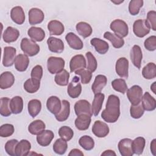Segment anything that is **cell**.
I'll return each instance as SVG.
<instances>
[{"label": "cell", "mask_w": 156, "mask_h": 156, "mask_svg": "<svg viewBox=\"0 0 156 156\" xmlns=\"http://www.w3.org/2000/svg\"><path fill=\"white\" fill-rule=\"evenodd\" d=\"M58 135L60 138L68 141L72 139L74 135V132L69 127L62 126L58 130Z\"/></svg>", "instance_id": "47"}, {"label": "cell", "mask_w": 156, "mask_h": 156, "mask_svg": "<svg viewBox=\"0 0 156 156\" xmlns=\"http://www.w3.org/2000/svg\"><path fill=\"white\" fill-rule=\"evenodd\" d=\"M14 64L17 71L20 72L25 71L29 66V58L26 54H20L16 57Z\"/></svg>", "instance_id": "22"}, {"label": "cell", "mask_w": 156, "mask_h": 156, "mask_svg": "<svg viewBox=\"0 0 156 156\" xmlns=\"http://www.w3.org/2000/svg\"><path fill=\"white\" fill-rule=\"evenodd\" d=\"M15 82L13 74L9 71H5L0 76V88L2 90L11 87Z\"/></svg>", "instance_id": "21"}, {"label": "cell", "mask_w": 156, "mask_h": 156, "mask_svg": "<svg viewBox=\"0 0 156 156\" xmlns=\"http://www.w3.org/2000/svg\"><path fill=\"white\" fill-rule=\"evenodd\" d=\"M129 61L125 57H121L116 62L115 71L117 74L121 78L127 79L129 76Z\"/></svg>", "instance_id": "9"}, {"label": "cell", "mask_w": 156, "mask_h": 156, "mask_svg": "<svg viewBox=\"0 0 156 156\" xmlns=\"http://www.w3.org/2000/svg\"><path fill=\"white\" fill-rule=\"evenodd\" d=\"M74 111L77 116L80 115H87L91 117L93 115L91 106L90 102L85 99H81L74 104Z\"/></svg>", "instance_id": "7"}, {"label": "cell", "mask_w": 156, "mask_h": 156, "mask_svg": "<svg viewBox=\"0 0 156 156\" xmlns=\"http://www.w3.org/2000/svg\"><path fill=\"white\" fill-rule=\"evenodd\" d=\"M79 145L86 151H91L94 146L93 139L88 135H83L79 140Z\"/></svg>", "instance_id": "43"}, {"label": "cell", "mask_w": 156, "mask_h": 156, "mask_svg": "<svg viewBox=\"0 0 156 156\" xmlns=\"http://www.w3.org/2000/svg\"><path fill=\"white\" fill-rule=\"evenodd\" d=\"M65 39L69 46L73 49L80 50L83 46L81 39L73 32L68 33L65 36Z\"/></svg>", "instance_id": "18"}, {"label": "cell", "mask_w": 156, "mask_h": 156, "mask_svg": "<svg viewBox=\"0 0 156 156\" xmlns=\"http://www.w3.org/2000/svg\"><path fill=\"white\" fill-rule=\"evenodd\" d=\"M75 74L80 76L81 82L83 84L88 83L92 77V73L88 69H82L75 72Z\"/></svg>", "instance_id": "51"}, {"label": "cell", "mask_w": 156, "mask_h": 156, "mask_svg": "<svg viewBox=\"0 0 156 156\" xmlns=\"http://www.w3.org/2000/svg\"><path fill=\"white\" fill-rule=\"evenodd\" d=\"M101 155H107V156H113L116 155V153L112 150H106L101 154Z\"/></svg>", "instance_id": "58"}, {"label": "cell", "mask_w": 156, "mask_h": 156, "mask_svg": "<svg viewBox=\"0 0 156 156\" xmlns=\"http://www.w3.org/2000/svg\"><path fill=\"white\" fill-rule=\"evenodd\" d=\"M109 127L107 124L101 121H96L92 127V132L98 138H104L109 133Z\"/></svg>", "instance_id": "12"}, {"label": "cell", "mask_w": 156, "mask_h": 156, "mask_svg": "<svg viewBox=\"0 0 156 156\" xmlns=\"http://www.w3.org/2000/svg\"><path fill=\"white\" fill-rule=\"evenodd\" d=\"M127 96L132 105H138L141 101L143 90L140 86L135 85L127 90Z\"/></svg>", "instance_id": "6"}, {"label": "cell", "mask_w": 156, "mask_h": 156, "mask_svg": "<svg viewBox=\"0 0 156 156\" xmlns=\"http://www.w3.org/2000/svg\"><path fill=\"white\" fill-rule=\"evenodd\" d=\"M70 113V104L67 100L62 101V108L60 111L55 115L56 119L59 122L66 121Z\"/></svg>", "instance_id": "27"}, {"label": "cell", "mask_w": 156, "mask_h": 156, "mask_svg": "<svg viewBox=\"0 0 156 156\" xmlns=\"http://www.w3.org/2000/svg\"><path fill=\"white\" fill-rule=\"evenodd\" d=\"M146 140L143 137L138 136L132 142V147L133 154L141 155L144 150Z\"/></svg>", "instance_id": "38"}, {"label": "cell", "mask_w": 156, "mask_h": 156, "mask_svg": "<svg viewBox=\"0 0 156 156\" xmlns=\"http://www.w3.org/2000/svg\"><path fill=\"white\" fill-rule=\"evenodd\" d=\"M14 127L10 124H4L0 127V136L1 137H9L14 132Z\"/></svg>", "instance_id": "52"}, {"label": "cell", "mask_w": 156, "mask_h": 156, "mask_svg": "<svg viewBox=\"0 0 156 156\" xmlns=\"http://www.w3.org/2000/svg\"><path fill=\"white\" fill-rule=\"evenodd\" d=\"M112 2H113V3H115V4H120V3L123 2V1H119V2H115V1H112Z\"/></svg>", "instance_id": "60"}, {"label": "cell", "mask_w": 156, "mask_h": 156, "mask_svg": "<svg viewBox=\"0 0 156 156\" xmlns=\"http://www.w3.org/2000/svg\"><path fill=\"white\" fill-rule=\"evenodd\" d=\"M46 126L44 122L40 119L32 121L28 127L29 132L32 135H38L45 129Z\"/></svg>", "instance_id": "37"}, {"label": "cell", "mask_w": 156, "mask_h": 156, "mask_svg": "<svg viewBox=\"0 0 156 156\" xmlns=\"http://www.w3.org/2000/svg\"><path fill=\"white\" fill-rule=\"evenodd\" d=\"M105 98L104 94L102 93H99L94 94V99L91 105V110L93 115L95 116H98L99 112L102 108L103 102Z\"/></svg>", "instance_id": "26"}, {"label": "cell", "mask_w": 156, "mask_h": 156, "mask_svg": "<svg viewBox=\"0 0 156 156\" xmlns=\"http://www.w3.org/2000/svg\"><path fill=\"white\" fill-rule=\"evenodd\" d=\"M87 66L85 58L83 55L78 54L72 57L69 62V69L71 73L76 72L78 70L85 69Z\"/></svg>", "instance_id": "11"}, {"label": "cell", "mask_w": 156, "mask_h": 156, "mask_svg": "<svg viewBox=\"0 0 156 156\" xmlns=\"http://www.w3.org/2000/svg\"><path fill=\"white\" fill-rule=\"evenodd\" d=\"M10 99L8 98H2L1 99V108L0 113L3 116H9L11 115L12 112L10 108Z\"/></svg>", "instance_id": "45"}, {"label": "cell", "mask_w": 156, "mask_h": 156, "mask_svg": "<svg viewBox=\"0 0 156 156\" xmlns=\"http://www.w3.org/2000/svg\"><path fill=\"white\" fill-rule=\"evenodd\" d=\"M16 50L12 46H5L4 48V55L2 65L5 67H9L13 65L16 58Z\"/></svg>", "instance_id": "8"}, {"label": "cell", "mask_w": 156, "mask_h": 156, "mask_svg": "<svg viewBox=\"0 0 156 156\" xmlns=\"http://www.w3.org/2000/svg\"><path fill=\"white\" fill-rule=\"evenodd\" d=\"M46 107L48 110L54 115H57L61 110L62 102L60 99L55 96L49 97L46 102Z\"/></svg>", "instance_id": "17"}, {"label": "cell", "mask_w": 156, "mask_h": 156, "mask_svg": "<svg viewBox=\"0 0 156 156\" xmlns=\"http://www.w3.org/2000/svg\"><path fill=\"white\" fill-rule=\"evenodd\" d=\"M10 18L17 24H22L25 21V14L23 8L20 6L13 7L10 11Z\"/></svg>", "instance_id": "20"}, {"label": "cell", "mask_w": 156, "mask_h": 156, "mask_svg": "<svg viewBox=\"0 0 156 156\" xmlns=\"http://www.w3.org/2000/svg\"><path fill=\"white\" fill-rule=\"evenodd\" d=\"M69 156H83V153L78 149H73L68 154Z\"/></svg>", "instance_id": "56"}, {"label": "cell", "mask_w": 156, "mask_h": 156, "mask_svg": "<svg viewBox=\"0 0 156 156\" xmlns=\"http://www.w3.org/2000/svg\"><path fill=\"white\" fill-rule=\"evenodd\" d=\"M110 27L115 32V34L121 38L126 37L128 35L129 27L127 23L123 20H115L111 23Z\"/></svg>", "instance_id": "5"}, {"label": "cell", "mask_w": 156, "mask_h": 156, "mask_svg": "<svg viewBox=\"0 0 156 156\" xmlns=\"http://www.w3.org/2000/svg\"><path fill=\"white\" fill-rule=\"evenodd\" d=\"M151 27L146 20H137L133 23V33L139 38H143L147 35L149 33Z\"/></svg>", "instance_id": "4"}, {"label": "cell", "mask_w": 156, "mask_h": 156, "mask_svg": "<svg viewBox=\"0 0 156 156\" xmlns=\"http://www.w3.org/2000/svg\"><path fill=\"white\" fill-rule=\"evenodd\" d=\"M120 115V100L114 94L108 96L105 108L101 113L102 118L108 123H113L117 121Z\"/></svg>", "instance_id": "1"}, {"label": "cell", "mask_w": 156, "mask_h": 156, "mask_svg": "<svg viewBox=\"0 0 156 156\" xmlns=\"http://www.w3.org/2000/svg\"><path fill=\"white\" fill-rule=\"evenodd\" d=\"M104 37L109 40L115 48H121L124 44V40L122 38L110 32H105L104 34Z\"/></svg>", "instance_id": "34"}, {"label": "cell", "mask_w": 156, "mask_h": 156, "mask_svg": "<svg viewBox=\"0 0 156 156\" xmlns=\"http://www.w3.org/2000/svg\"><path fill=\"white\" fill-rule=\"evenodd\" d=\"M76 28L78 34L84 38L90 37L92 34V28L87 23L79 22L76 24Z\"/></svg>", "instance_id": "35"}, {"label": "cell", "mask_w": 156, "mask_h": 156, "mask_svg": "<svg viewBox=\"0 0 156 156\" xmlns=\"http://www.w3.org/2000/svg\"><path fill=\"white\" fill-rule=\"evenodd\" d=\"M132 140L130 138H124L118 143V150L122 156H132L133 154L132 147Z\"/></svg>", "instance_id": "13"}, {"label": "cell", "mask_w": 156, "mask_h": 156, "mask_svg": "<svg viewBox=\"0 0 156 156\" xmlns=\"http://www.w3.org/2000/svg\"><path fill=\"white\" fill-rule=\"evenodd\" d=\"M29 37L34 41H41L45 37V32L41 28L38 27H31L27 31Z\"/></svg>", "instance_id": "32"}, {"label": "cell", "mask_w": 156, "mask_h": 156, "mask_svg": "<svg viewBox=\"0 0 156 156\" xmlns=\"http://www.w3.org/2000/svg\"><path fill=\"white\" fill-rule=\"evenodd\" d=\"M91 44L94 47L96 52L100 54H105L109 49L108 43L98 38H93L90 40Z\"/></svg>", "instance_id": "25"}, {"label": "cell", "mask_w": 156, "mask_h": 156, "mask_svg": "<svg viewBox=\"0 0 156 156\" xmlns=\"http://www.w3.org/2000/svg\"><path fill=\"white\" fill-rule=\"evenodd\" d=\"M29 23L30 25L41 23L44 18V15L41 10L38 8H32L29 12Z\"/></svg>", "instance_id": "14"}, {"label": "cell", "mask_w": 156, "mask_h": 156, "mask_svg": "<svg viewBox=\"0 0 156 156\" xmlns=\"http://www.w3.org/2000/svg\"><path fill=\"white\" fill-rule=\"evenodd\" d=\"M20 36V32L18 29L9 26L5 30L2 34L3 40L7 43L15 41Z\"/></svg>", "instance_id": "23"}, {"label": "cell", "mask_w": 156, "mask_h": 156, "mask_svg": "<svg viewBox=\"0 0 156 156\" xmlns=\"http://www.w3.org/2000/svg\"><path fill=\"white\" fill-rule=\"evenodd\" d=\"M79 80L80 78L79 77L74 76L68 85L67 92L71 98H77L81 93L82 86L79 82Z\"/></svg>", "instance_id": "10"}, {"label": "cell", "mask_w": 156, "mask_h": 156, "mask_svg": "<svg viewBox=\"0 0 156 156\" xmlns=\"http://www.w3.org/2000/svg\"><path fill=\"white\" fill-rule=\"evenodd\" d=\"M9 105L12 113L19 114L23 109V100L21 96H15L10 99Z\"/></svg>", "instance_id": "33"}, {"label": "cell", "mask_w": 156, "mask_h": 156, "mask_svg": "<svg viewBox=\"0 0 156 156\" xmlns=\"http://www.w3.org/2000/svg\"><path fill=\"white\" fill-rule=\"evenodd\" d=\"M65 60L61 57H50L47 60L48 70L51 74H57L63 70Z\"/></svg>", "instance_id": "3"}, {"label": "cell", "mask_w": 156, "mask_h": 156, "mask_svg": "<svg viewBox=\"0 0 156 156\" xmlns=\"http://www.w3.org/2000/svg\"><path fill=\"white\" fill-rule=\"evenodd\" d=\"M151 151L154 155H156V140L154 139L151 143Z\"/></svg>", "instance_id": "57"}, {"label": "cell", "mask_w": 156, "mask_h": 156, "mask_svg": "<svg viewBox=\"0 0 156 156\" xmlns=\"http://www.w3.org/2000/svg\"><path fill=\"white\" fill-rule=\"evenodd\" d=\"M91 121V116L87 115H80L76 119L75 126L79 130H85L88 129Z\"/></svg>", "instance_id": "30"}, {"label": "cell", "mask_w": 156, "mask_h": 156, "mask_svg": "<svg viewBox=\"0 0 156 156\" xmlns=\"http://www.w3.org/2000/svg\"><path fill=\"white\" fill-rule=\"evenodd\" d=\"M68 148V144L66 140L61 138L56 140L53 144V151L57 154H64Z\"/></svg>", "instance_id": "41"}, {"label": "cell", "mask_w": 156, "mask_h": 156, "mask_svg": "<svg viewBox=\"0 0 156 156\" xmlns=\"http://www.w3.org/2000/svg\"><path fill=\"white\" fill-rule=\"evenodd\" d=\"M143 5L142 0H132L129 4V11L132 15H136L140 12V8Z\"/></svg>", "instance_id": "46"}, {"label": "cell", "mask_w": 156, "mask_h": 156, "mask_svg": "<svg viewBox=\"0 0 156 156\" xmlns=\"http://www.w3.org/2000/svg\"><path fill=\"white\" fill-rule=\"evenodd\" d=\"M113 88L118 92L124 94L127 90V85L126 81L122 79H116L112 82Z\"/></svg>", "instance_id": "44"}, {"label": "cell", "mask_w": 156, "mask_h": 156, "mask_svg": "<svg viewBox=\"0 0 156 156\" xmlns=\"http://www.w3.org/2000/svg\"><path fill=\"white\" fill-rule=\"evenodd\" d=\"M144 48L149 51H154L156 49V37L155 35H152L148 37L144 43Z\"/></svg>", "instance_id": "53"}, {"label": "cell", "mask_w": 156, "mask_h": 156, "mask_svg": "<svg viewBox=\"0 0 156 156\" xmlns=\"http://www.w3.org/2000/svg\"><path fill=\"white\" fill-rule=\"evenodd\" d=\"M30 76L32 79L40 81L43 76V68L41 66L38 65L34 66L31 71Z\"/></svg>", "instance_id": "54"}, {"label": "cell", "mask_w": 156, "mask_h": 156, "mask_svg": "<svg viewBox=\"0 0 156 156\" xmlns=\"http://www.w3.org/2000/svg\"><path fill=\"white\" fill-rule=\"evenodd\" d=\"M155 83L156 82H154L151 86V90L152 91V92L154 93V94H156V91H155Z\"/></svg>", "instance_id": "59"}, {"label": "cell", "mask_w": 156, "mask_h": 156, "mask_svg": "<svg viewBox=\"0 0 156 156\" xmlns=\"http://www.w3.org/2000/svg\"><path fill=\"white\" fill-rule=\"evenodd\" d=\"M143 54L141 48L138 45H134L130 51V59L133 65L140 69Z\"/></svg>", "instance_id": "19"}, {"label": "cell", "mask_w": 156, "mask_h": 156, "mask_svg": "<svg viewBox=\"0 0 156 156\" xmlns=\"http://www.w3.org/2000/svg\"><path fill=\"white\" fill-rule=\"evenodd\" d=\"M24 90L29 93H34L37 92L40 87V81L30 78L27 79L24 83Z\"/></svg>", "instance_id": "40"}, {"label": "cell", "mask_w": 156, "mask_h": 156, "mask_svg": "<svg viewBox=\"0 0 156 156\" xmlns=\"http://www.w3.org/2000/svg\"><path fill=\"white\" fill-rule=\"evenodd\" d=\"M54 137L53 132L49 130H44L37 136V141L41 146H48Z\"/></svg>", "instance_id": "16"}, {"label": "cell", "mask_w": 156, "mask_h": 156, "mask_svg": "<svg viewBox=\"0 0 156 156\" xmlns=\"http://www.w3.org/2000/svg\"><path fill=\"white\" fill-rule=\"evenodd\" d=\"M147 21L149 23L151 28L155 31L156 30V12L154 10L148 12L147 14Z\"/></svg>", "instance_id": "55"}, {"label": "cell", "mask_w": 156, "mask_h": 156, "mask_svg": "<svg viewBox=\"0 0 156 156\" xmlns=\"http://www.w3.org/2000/svg\"><path fill=\"white\" fill-rule=\"evenodd\" d=\"M144 110L141 104H139L136 105H131L130 108V116L134 119L140 118L144 114Z\"/></svg>", "instance_id": "48"}, {"label": "cell", "mask_w": 156, "mask_h": 156, "mask_svg": "<svg viewBox=\"0 0 156 156\" xmlns=\"http://www.w3.org/2000/svg\"><path fill=\"white\" fill-rule=\"evenodd\" d=\"M31 149V144L27 140H22L16 145V155L17 156H26L29 155Z\"/></svg>", "instance_id": "31"}, {"label": "cell", "mask_w": 156, "mask_h": 156, "mask_svg": "<svg viewBox=\"0 0 156 156\" xmlns=\"http://www.w3.org/2000/svg\"><path fill=\"white\" fill-rule=\"evenodd\" d=\"M18 141L17 140L12 139L7 141L5 144V152L11 156L16 155V147Z\"/></svg>", "instance_id": "50"}, {"label": "cell", "mask_w": 156, "mask_h": 156, "mask_svg": "<svg viewBox=\"0 0 156 156\" xmlns=\"http://www.w3.org/2000/svg\"><path fill=\"white\" fill-rule=\"evenodd\" d=\"M21 49L27 56L32 57L40 51V46L34 41L27 38H23L21 41Z\"/></svg>", "instance_id": "2"}, {"label": "cell", "mask_w": 156, "mask_h": 156, "mask_svg": "<svg viewBox=\"0 0 156 156\" xmlns=\"http://www.w3.org/2000/svg\"><path fill=\"white\" fill-rule=\"evenodd\" d=\"M142 106L144 110L153 111L156 108V100L149 92H146L142 96Z\"/></svg>", "instance_id": "24"}, {"label": "cell", "mask_w": 156, "mask_h": 156, "mask_svg": "<svg viewBox=\"0 0 156 156\" xmlns=\"http://www.w3.org/2000/svg\"><path fill=\"white\" fill-rule=\"evenodd\" d=\"M48 29L51 35H60L65 30L63 24L59 21L52 20L48 24Z\"/></svg>", "instance_id": "29"}, {"label": "cell", "mask_w": 156, "mask_h": 156, "mask_svg": "<svg viewBox=\"0 0 156 156\" xmlns=\"http://www.w3.org/2000/svg\"><path fill=\"white\" fill-rule=\"evenodd\" d=\"M69 78V73L65 69L56 74L54 80L55 82L60 86H66L68 84Z\"/></svg>", "instance_id": "42"}, {"label": "cell", "mask_w": 156, "mask_h": 156, "mask_svg": "<svg viewBox=\"0 0 156 156\" xmlns=\"http://www.w3.org/2000/svg\"><path fill=\"white\" fill-rule=\"evenodd\" d=\"M27 108L29 115L32 118H35L41 111V103L38 99H32L28 102Z\"/></svg>", "instance_id": "36"}, {"label": "cell", "mask_w": 156, "mask_h": 156, "mask_svg": "<svg viewBox=\"0 0 156 156\" xmlns=\"http://www.w3.org/2000/svg\"><path fill=\"white\" fill-rule=\"evenodd\" d=\"M142 75L146 79H152L156 77V65L154 63H147L142 69Z\"/></svg>", "instance_id": "39"}, {"label": "cell", "mask_w": 156, "mask_h": 156, "mask_svg": "<svg viewBox=\"0 0 156 156\" xmlns=\"http://www.w3.org/2000/svg\"><path fill=\"white\" fill-rule=\"evenodd\" d=\"M107 83V79L106 76L99 74L96 76L94 82L91 86V89L94 94L101 93L104 87Z\"/></svg>", "instance_id": "28"}, {"label": "cell", "mask_w": 156, "mask_h": 156, "mask_svg": "<svg viewBox=\"0 0 156 156\" xmlns=\"http://www.w3.org/2000/svg\"><path fill=\"white\" fill-rule=\"evenodd\" d=\"M47 44L50 51L55 53H61L64 50V43L62 40L50 37L47 40Z\"/></svg>", "instance_id": "15"}, {"label": "cell", "mask_w": 156, "mask_h": 156, "mask_svg": "<svg viewBox=\"0 0 156 156\" xmlns=\"http://www.w3.org/2000/svg\"><path fill=\"white\" fill-rule=\"evenodd\" d=\"M86 57H87V63H88V65L87 66V69L91 73L94 72L98 66L97 60L96 58L91 52H87L86 53Z\"/></svg>", "instance_id": "49"}]
</instances>
